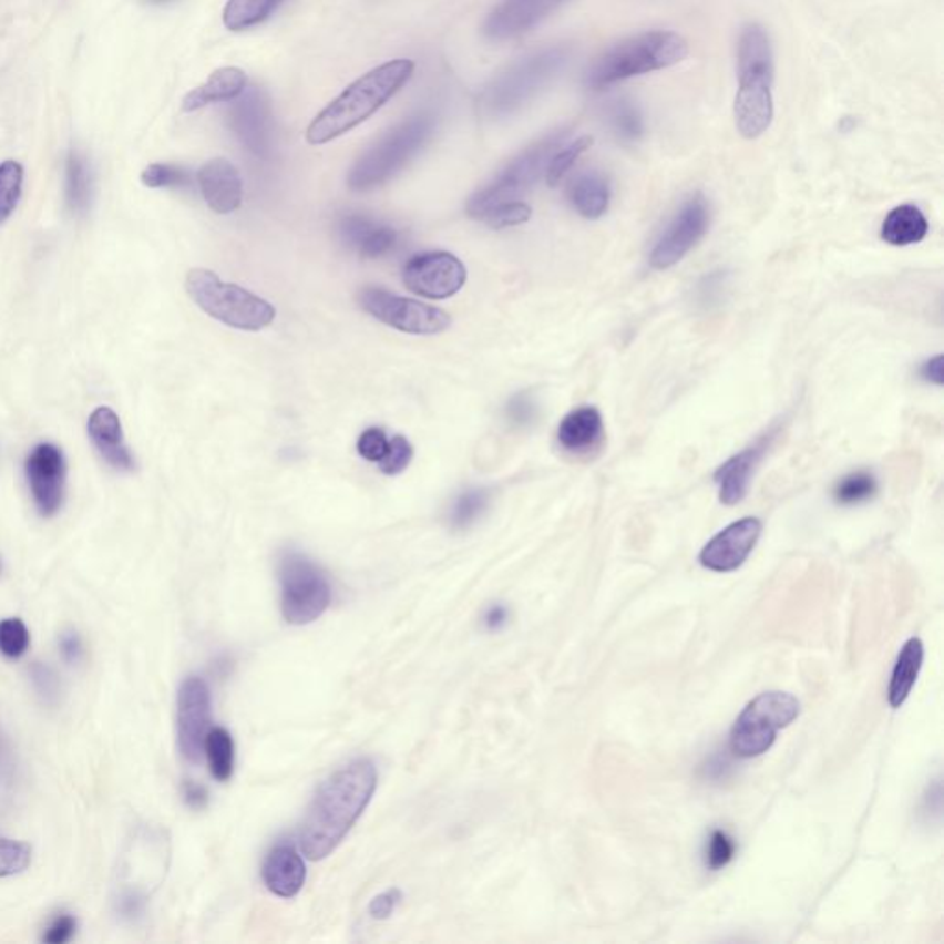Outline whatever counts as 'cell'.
Segmentation results:
<instances>
[{
  "label": "cell",
  "instance_id": "d6a6232c",
  "mask_svg": "<svg viewBox=\"0 0 944 944\" xmlns=\"http://www.w3.org/2000/svg\"><path fill=\"white\" fill-rule=\"evenodd\" d=\"M879 482L871 471H854L835 483L834 500L841 505H858L873 499Z\"/></svg>",
  "mask_w": 944,
  "mask_h": 944
},
{
  "label": "cell",
  "instance_id": "52a82bcc",
  "mask_svg": "<svg viewBox=\"0 0 944 944\" xmlns=\"http://www.w3.org/2000/svg\"><path fill=\"white\" fill-rule=\"evenodd\" d=\"M185 288L205 314L233 329L255 332L274 324L275 308L266 299L240 286L224 283L209 269H191Z\"/></svg>",
  "mask_w": 944,
  "mask_h": 944
},
{
  "label": "cell",
  "instance_id": "603a6c76",
  "mask_svg": "<svg viewBox=\"0 0 944 944\" xmlns=\"http://www.w3.org/2000/svg\"><path fill=\"white\" fill-rule=\"evenodd\" d=\"M604 418L594 407H582L566 413L557 429V441L566 452L588 454L604 441Z\"/></svg>",
  "mask_w": 944,
  "mask_h": 944
},
{
  "label": "cell",
  "instance_id": "9c48e42d",
  "mask_svg": "<svg viewBox=\"0 0 944 944\" xmlns=\"http://www.w3.org/2000/svg\"><path fill=\"white\" fill-rule=\"evenodd\" d=\"M801 714L796 696L771 690L749 701L730 729V749L736 757L755 758L773 747L777 735Z\"/></svg>",
  "mask_w": 944,
  "mask_h": 944
},
{
  "label": "cell",
  "instance_id": "3957f363",
  "mask_svg": "<svg viewBox=\"0 0 944 944\" xmlns=\"http://www.w3.org/2000/svg\"><path fill=\"white\" fill-rule=\"evenodd\" d=\"M738 78L735 121L741 137L758 138L773 121V50L766 30L747 24L738 39Z\"/></svg>",
  "mask_w": 944,
  "mask_h": 944
},
{
  "label": "cell",
  "instance_id": "7dc6e473",
  "mask_svg": "<svg viewBox=\"0 0 944 944\" xmlns=\"http://www.w3.org/2000/svg\"><path fill=\"white\" fill-rule=\"evenodd\" d=\"M76 919L69 913H61L50 923L44 932L43 941L47 944H65L76 934Z\"/></svg>",
  "mask_w": 944,
  "mask_h": 944
},
{
  "label": "cell",
  "instance_id": "277c9868",
  "mask_svg": "<svg viewBox=\"0 0 944 944\" xmlns=\"http://www.w3.org/2000/svg\"><path fill=\"white\" fill-rule=\"evenodd\" d=\"M688 55L687 39L668 30L638 33L599 55L585 74L591 91H602L629 78L663 71Z\"/></svg>",
  "mask_w": 944,
  "mask_h": 944
},
{
  "label": "cell",
  "instance_id": "ab89813d",
  "mask_svg": "<svg viewBox=\"0 0 944 944\" xmlns=\"http://www.w3.org/2000/svg\"><path fill=\"white\" fill-rule=\"evenodd\" d=\"M532 218V207L524 202H505L494 205L480 220L485 222L491 229H505V227L521 226Z\"/></svg>",
  "mask_w": 944,
  "mask_h": 944
},
{
  "label": "cell",
  "instance_id": "681fc988",
  "mask_svg": "<svg viewBox=\"0 0 944 944\" xmlns=\"http://www.w3.org/2000/svg\"><path fill=\"white\" fill-rule=\"evenodd\" d=\"M60 654L69 665H76L83 657L82 638L76 632H65L60 635Z\"/></svg>",
  "mask_w": 944,
  "mask_h": 944
},
{
  "label": "cell",
  "instance_id": "d6986e66",
  "mask_svg": "<svg viewBox=\"0 0 944 944\" xmlns=\"http://www.w3.org/2000/svg\"><path fill=\"white\" fill-rule=\"evenodd\" d=\"M566 0H502L483 22V35L491 41H507L543 22Z\"/></svg>",
  "mask_w": 944,
  "mask_h": 944
},
{
  "label": "cell",
  "instance_id": "2e32d148",
  "mask_svg": "<svg viewBox=\"0 0 944 944\" xmlns=\"http://www.w3.org/2000/svg\"><path fill=\"white\" fill-rule=\"evenodd\" d=\"M24 469L39 513L55 515L65 496L66 463L63 452L52 443H41L28 454Z\"/></svg>",
  "mask_w": 944,
  "mask_h": 944
},
{
  "label": "cell",
  "instance_id": "7c38bea8",
  "mask_svg": "<svg viewBox=\"0 0 944 944\" xmlns=\"http://www.w3.org/2000/svg\"><path fill=\"white\" fill-rule=\"evenodd\" d=\"M710 227V205L704 194H692L683 202L681 207L666 224L654 249L649 253V264L655 269H668L681 263Z\"/></svg>",
  "mask_w": 944,
  "mask_h": 944
},
{
  "label": "cell",
  "instance_id": "8fae6325",
  "mask_svg": "<svg viewBox=\"0 0 944 944\" xmlns=\"http://www.w3.org/2000/svg\"><path fill=\"white\" fill-rule=\"evenodd\" d=\"M360 307L373 318L408 335H440L451 327V316L441 308L429 307L382 288L360 291Z\"/></svg>",
  "mask_w": 944,
  "mask_h": 944
},
{
  "label": "cell",
  "instance_id": "db71d44e",
  "mask_svg": "<svg viewBox=\"0 0 944 944\" xmlns=\"http://www.w3.org/2000/svg\"><path fill=\"white\" fill-rule=\"evenodd\" d=\"M152 4H163V2H168V0H148Z\"/></svg>",
  "mask_w": 944,
  "mask_h": 944
},
{
  "label": "cell",
  "instance_id": "60d3db41",
  "mask_svg": "<svg viewBox=\"0 0 944 944\" xmlns=\"http://www.w3.org/2000/svg\"><path fill=\"white\" fill-rule=\"evenodd\" d=\"M736 856V841L730 838L729 832L716 829L710 832L705 849V862L712 871L727 868Z\"/></svg>",
  "mask_w": 944,
  "mask_h": 944
},
{
  "label": "cell",
  "instance_id": "5b68a950",
  "mask_svg": "<svg viewBox=\"0 0 944 944\" xmlns=\"http://www.w3.org/2000/svg\"><path fill=\"white\" fill-rule=\"evenodd\" d=\"M571 58L572 47L560 43L515 61L483 91L480 96L483 113L491 119L515 115L565 71Z\"/></svg>",
  "mask_w": 944,
  "mask_h": 944
},
{
  "label": "cell",
  "instance_id": "e575fe53",
  "mask_svg": "<svg viewBox=\"0 0 944 944\" xmlns=\"http://www.w3.org/2000/svg\"><path fill=\"white\" fill-rule=\"evenodd\" d=\"M24 171L17 161H4L0 165V224H4L16 211L22 194Z\"/></svg>",
  "mask_w": 944,
  "mask_h": 944
},
{
  "label": "cell",
  "instance_id": "d590c367",
  "mask_svg": "<svg viewBox=\"0 0 944 944\" xmlns=\"http://www.w3.org/2000/svg\"><path fill=\"white\" fill-rule=\"evenodd\" d=\"M593 146V137H579L571 144H563L548 161L544 177L548 187H557L561 179L566 176V172L571 171L574 163L579 160V155L585 154Z\"/></svg>",
  "mask_w": 944,
  "mask_h": 944
},
{
  "label": "cell",
  "instance_id": "44dd1931",
  "mask_svg": "<svg viewBox=\"0 0 944 944\" xmlns=\"http://www.w3.org/2000/svg\"><path fill=\"white\" fill-rule=\"evenodd\" d=\"M89 438L111 468L132 471L135 468L132 452L124 443L121 418L110 407H99L89 415Z\"/></svg>",
  "mask_w": 944,
  "mask_h": 944
},
{
  "label": "cell",
  "instance_id": "f5cc1de1",
  "mask_svg": "<svg viewBox=\"0 0 944 944\" xmlns=\"http://www.w3.org/2000/svg\"><path fill=\"white\" fill-rule=\"evenodd\" d=\"M921 377L923 380H926L928 384L934 386H943L944 384V357L943 355H937V357H932L926 360V362L921 366Z\"/></svg>",
  "mask_w": 944,
  "mask_h": 944
},
{
  "label": "cell",
  "instance_id": "74e56055",
  "mask_svg": "<svg viewBox=\"0 0 944 944\" xmlns=\"http://www.w3.org/2000/svg\"><path fill=\"white\" fill-rule=\"evenodd\" d=\"M30 648V632L21 618L0 622V654L8 659H21Z\"/></svg>",
  "mask_w": 944,
  "mask_h": 944
},
{
  "label": "cell",
  "instance_id": "b9f144b4",
  "mask_svg": "<svg viewBox=\"0 0 944 944\" xmlns=\"http://www.w3.org/2000/svg\"><path fill=\"white\" fill-rule=\"evenodd\" d=\"M30 681H32L33 690L43 704H58L61 696V681L54 668H50L49 665H43V663H33L30 666Z\"/></svg>",
  "mask_w": 944,
  "mask_h": 944
},
{
  "label": "cell",
  "instance_id": "f1b7e54d",
  "mask_svg": "<svg viewBox=\"0 0 944 944\" xmlns=\"http://www.w3.org/2000/svg\"><path fill=\"white\" fill-rule=\"evenodd\" d=\"M65 196L69 209L76 215H83L91 205L93 196V177L88 160L80 152L72 150L65 165Z\"/></svg>",
  "mask_w": 944,
  "mask_h": 944
},
{
  "label": "cell",
  "instance_id": "4fadbf2b",
  "mask_svg": "<svg viewBox=\"0 0 944 944\" xmlns=\"http://www.w3.org/2000/svg\"><path fill=\"white\" fill-rule=\"evenodd\" d=\"M402 279L408 290L429 299H449L462 290L468 280V269L451 253H421L404 266Z\"/></svg>",
  "mask_w": 944,
  "mask_h": 944
},
{
  "label": "cell",
  "instance_id": "30bf717a",
  "mask_svg": "<svg viewBox=\"0 0 944 944\" xmlns=\"http://www.w3.org/2000/svg\"><path fill=\"white\" fill-rule=\"evenodd\" d=\"M280 610L291 626H307L329 609L332 588L325 572L301 552L279 560Z\"/></svg>",
  "mask_w": 944,
  "mask_h": 944
},
{
  "label": "cell",
  "instance_id": "ffe728a7",
  "mask_svg": "<svg viewBox=\"0 0 944 944\" xmlns=\"http://www.w3.org/2000/svg\"><path fill=\"white\" fill-rule=\"evenodd\" d=\"M198 185L205 202L218 215H229L240 207L244 196L242 177L229 161L222 157L207 161L199 168Z\"/></svg>",
  "mask_w": 944,
  "mask_h": 944
},
{
  "label": "cell",
  "instance_id": "83f0119b",
  "mask_svg": "<svg viewBox=\"0 0 944 944\" xmlns=\"http://www.w3.org/2000/svg\"><path fill=\"white\" fill-rule=\"evenodd\" d=\"M928 220L915 205H899L885 216L882 224V240L891 246L906 247L923 242L928 235Z\"/></svg>",
  "mask_w": 944,
  "mask_h": 944
},
{
  "label": "cell",
  "instance_id": "ee69618b",
  "mask_svg": "<svg viewBox=\"0 0 944 944\" xmlns=\"http://www.w3.org/2000/svg\"><path fill=\"white\" fill-rule=\"evenodd\" d=\"M412 443L407 438H402V435H396V438H391L388 452H386V456L380 462V471L388 474V476L401 474L402 471H407L408 465L412 462Z\"/></svg>",
  "mask_w": 944,
  "mask_h": 944
},
{
  "label": "cell",
  "instance_id": "e0dca14e",
  "mask_svg": "<svg viewBox=\"0 0 944 944\" xmlns=\"http://www.w3.org/2000/svg\"><path fill=\"white\" fill-rule=\"evenodd\" d=\"M779 434L780 424H771L762 435H758L757 440L752 441L751 445L736 452L735 456H730L727 462L719 465L718 471L714 472L719 500L725 505L740 504L741 500L746 499L758 465L762 463Z\"/></svg>",
  "mask_w": 944,
  "mask_h": 944
},
{
  "label": "cell",
  "instance_id": "ac0fdd59",
  "mask_svg": "<svg viewBox=\"0 0 944 944\" xmlns=\"http://www.w3.org/2000/svg\"><path fill=\"white\" fill-rule=\"evenodd\" d=\"M762 535V522L746 516L716 533L705 544L699 563L712 572H732L746 563Z\"/></svg>",
  "mask_w": 944,
  "mask_h": 944
},
{
  "label": "cell",
  "instance_id": "836d02e7",
  "mask_svg": "<svg viewBox=\"0 0 944 944\" xmlns=\"http://www.w3.org/2000/svg\"><path fill=\"white\" fill-rule=\"evenodd\" d=\"M489 500H491V493L488 489L463 491L452 505L451 516H449L452 530L462 532V530L471 527L488 510Z\"/></svg>",
  "mask_w": 944,
  "mask_h": 944
},
{
  "label": "cell",
  "instance_id": "f35d334b",
  "mask_svg": "<svg viewBox=\"0 0 944 944\" xmlns=\"http://www.w3.org/2000/svg\"><path fill=\"white\" fill-rule=\"evenodd\" d=\"M141 179L150 188H185L193 182L191 174L183 166L168 165V163H154L146 166Z\"/></svg>",
  "mask_w": 944,
  "mask_h": 944
},
{
  "label": "cell",
  "instance_id": "1f68e13d",
  "mask_svg": "<svg viewBox=\"0 0 944 944\" xmlns=\"http://www.w3.org/2000/svg\"><path fill=\"white\" fill-rule=\"evenodd\" d=\"M607 121L616 137L624 143H637L644 135V116L632 100H618L607 111Z\"/></svg>",
  "mask_w": 944,
  "mask_h": 944
},
{
  "label": "cell",
  "instance_id": "7a4b0ae2",
  "mask_svg": "<svg viewBox=\"0 0 944 944\" xmlns=\"http://www.w3.org/2000/svg\"><path fill=\"white\" fill-rule=\"evenodd\" d=\"M413 71L412 60L399 58L362 74L308 124L307 143L321 146L360 126L412 80Z\"/></svg>",
  "mask_w": 944,
  "mask_h": 944
},
{
  "label": "cell",
  "instance_id": "f546056e",
  "mask_svg": "<svg viewBox=\"0 0 944 944\" xmlns=\"http://www.w3.org/2000/svg\"><path fill=\"white\" fill-rule=\"evenodd\" d=\"M280 4L283 0H227L224 24L232 32H244L266 21Z\"/></svg>",
  "mask_w": 944,
  "mask_h": 944
},
{
  "label": "cell",
  "instance_id": "cb8c5ba5",
  "mask_svg": "<svg viewBox=\"0 0 944 944\" xmlns=\"http://www.w3.org/2000/svg\"><path fill=\"white\" fill-rule=\"evenodd\" d=\"M340 232L343 240L349 246L357 247L363 258L384 257L397 244V232L393 227L366 216H347L341 222Z\"/></svg>",
  "mask_w": 944,
  "mask_h": 944
},
{
  "label": "cell",
  "instance_id": "bcb514c9",
  "mask_svg": "<svg viewBox=\"0 0 944 944\" xmlns=\"http://www.w3.org/2000/svg\"><path fill=\"white\" fill-rule=\"evenodd\" d=\"M727 290V274L725 271H712L701 279L698 286V301L704 307H714L725 297Z\"/></svg>",
  "mask_w": 944,
  "mask_h": 944
},
{
  "label": "cell",
  "instance_id": "f6af8a7d",
  "mask_svg": "<svg viewBox=\"0 0 944 944\" xmlns=\"http://www.w3.org/2000/svg\"><path fill=\"white\" fill-rule=\"evenodd\" d=\"M390 447V440L386 438V432L382 429H368L358 438V452L363 460L368 462L380 463L386 456Z\"/></svg>",
  "mask_w": 944,
  "mask_h": 944
},
{
  "label": "cell",
  "instance_id": "4dcf8cb0",
  "mask_svg": "<svg viewBox=\"0 0 944 944\" xmlns=\"http://www.w3.org/2000/svg\"><path fill=\"white\" fill-rule=\"evenodd\" d=\"M205 757L209 762L211 774L220 782L232 779L235 771V741L229 730L215 727L209 730L204 743Z\"/></svg>",
  "mask_w": 944,
  "mask_h": 944
},
{
  "label": "cell",
  "instance_id": "7bdbcfd3",
  "mask_svg": "<svg viewBox=\"0 0 944 944\" xmlns=\"http://www.w3.org/2000/svg\"><path fill=\"white\" fill-rule=\"evenodd\" d=\"M538 407L532 393L521 391L516 396L511 397L507 407H505V418L516 429H526L532 427L537 421Z\"/></svg>",
  "mask_w": 944,
  "mask_h": 944
},
{
  "label": "cell",
  "instance_id": "484cf974",
  "mask_svg": "<svg viewBox=\"0 0 944 944\" xmlns=\"http://www.w3.org/2000/svg\"><path fill=\"white\" fill-rule=\"evenodd\" d=\"M568 199L577 215L585 220H598L609 209V182L599 172H583L571 183Z\"/></svg>",
  "mask_w": 944,
  "mask_h": 944
},
{
  "label": "cell",
  "instance_id": "d4e9b609",
  "mask_svg": "<svg viewBox=\"0 0 944 944\" xmlns=\"http://www.w3.org/2000/svg\"><path fill=\"white\" fill-rule=\"evenodd\" d=\"M247 88L246 72L238 66H222L211 74L207 82L193 89L183 99V111H198L205 105L233 102Z\"/></svg>",
  "mask_w": 944,
  "mask_h": 944
},
{
  "label": "cell",
  "instance_id": "8992f818",
  "mask_svg": "<svg viewBox=\"0 0 944 944\" xmlns=\"http://www.w3.org/2000/svg\"><path fill=\"white\" fill-rule=\"evenodd\" d=\"M435 124L438 119L434 113L423 110L391 127L390 132L358 157L349 172L347 185L358 193L382 187L429 144Z\"/></svg>",
  "mask_w": 944,
  "mask_h": 944
},
{
  "label": "cell",
  "instance_id": "f907efd6",
  "mask_svg": "<svg viewBox=\"0 0 944 944\" xmlns=\"http://www.w3.org/2000/svg\"><path fill=\"white\" fill-rule=\"evenodd\" d=\"M510 622V609L504 604H493L489 609H485L482 616V624L488 632H500L504 629Z\"/></svg>",
  "mask_w": 944,
  "mask_h": 944
},
{
  "label": "cell",
  "instance_id": "c3c4849f",
  "mask_svg": "<svg viewBox=\"0 0 944 944\" xmlns=\"http://www.w3.org/2000/svg\"><path fill=\"white\" fill-rule=\"evenodd\" d=\"M402 893L399 890H388L382 895L374 896L369 904V915L377 921H386L396 913L397 906L401 904Z\"/></svg>",
  "mask_w": 944,
  "mask_h": 944
},
{
  "label": "cell",
  "instance_id": "6da1fadb",
  "mask_svg": "<svg viewBox=\"0 0 944 944\" xmlns=\"http://www.w3.org/2000/svg\"><path fill=\"white\" fill-rule=\"evenodd\" d=\"M377 780L374 763L358 758L319 786L299 835V845L308 860H324L340 845L373 799Z\"/></svg>",
  "mask_w": 944,
  "mask_h": 944
},
{
  "label": "cell",
  "instance_id": "7402d4cb",
  "mask_svg": "<svg viewBox=\"0 0 944 944\" xmlns=\"http://www.w3.org/2000/svg\"><path fill=\"white\" fill-rule=\"evenodd\" d=\"M263 880L266 887L280 899L296 896L307 880L301 854L290 845L275 846L264 862Z\"/></svg>",
  "mask_w": 944,
  "mask_h": 944
},
{
  "label": "cell",
  "instance_id": "ba28073f",
  "mask_svg": "<svg viewBox=\"0 0 944 944\" xmlns=\"http://www.w3.org/2000/svg\"><path fill=\"white\" fill-rule=\"evenodd\" d=\"M572 127H557L543 138H538L532 146H527L522 154L516 155L488 187L478 191L468 204V215L472 218H482L494 205L505 202H519L521 196L532 191L535 183L544 176L548 161L552 155L571 137Z\"/></svg>",
  "mask_w": 944,
  "mask_h": 944
},
{
  "label": "cell",
  "instance_id": "8d00e7d4",
  "mask_svg": "<svg viewBox=\"0 0 944 944\" xmlns=\"http://www.w3.org/2000/svg\"><path fill=\"white\" fill-rule=\"evenodd\" d=\"M32 863V846L27 841L0 838V879L16 876Z\"/></svg>",
  "mask_w": 944,
  "mask_h": 944
},
{
  "label": "cell",
  "instance_id": "816d5d0a",
  "mask_svg": "<svg viewBox=\"0 0 944 944\" xmlns=\"http://www.w3.org/2000/svg\"><path fill=\"white\" fill-rule=\"evenodd\" d=\"M183 799L187 802L188 808H193V810H204L207 804H209V791L205 786L198 784V782H193V780H188L183 786Z\"/></svg>",
  "mask_w": 944,
  "mask_h": 944
},
{
  "label": "cell",
  "instance_id": "4316f807",
  "mask_svg": "<svg viewBox=\"0 0 944 944\" xmlns=\"http://www.w3.org/2000/svg\"><path fill=\"white\" fill-rule=\"evenodd\" d=\"M924 646L923 640L917 637L910 638L902 646L901 654L896 657L895 668L891 674L890 690L887 698L893 708H901L910 698L919 674L923 668Z\"/></svg>",
  "mask_w": 944,
  "mask_h": 944
},
{
  "label": "cell",
  "instance_id": "5bb4252c",
  "mask_svg": "<svg viewBox=\"0 0 944 944\" xmlns=\"http://www.w3.org/2000/svg\"><path fill=\"white\" fill-rule=\"evenodd\" d=\"M227 122L242 146L257 157H269L274 148V115L263 89L246 88L233 100Z\"/></svg>",
  "mask_w": 944,
  "mask_h": 944
},
{
  "label": "cell",
  "instance_id": "9a60e30c",
  "mask_svg": "<svg viewBox=\"0 0 944 944\" xmlns=\"http://www.w3.org/2000/svg\"><path fill=\"white\" fill-rule=\"evenodd\" d=\"M209 730V687L202 677H187L177 692V743L188 762H198L204 755L205 738Z\"/></svg>",
  "mask_w": 944,
  "mask_h": 944
}]
</instances>
